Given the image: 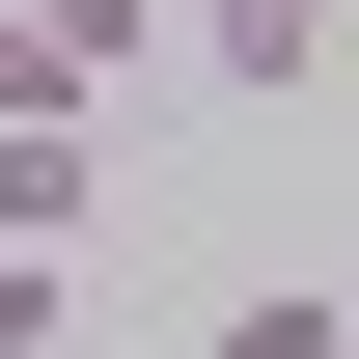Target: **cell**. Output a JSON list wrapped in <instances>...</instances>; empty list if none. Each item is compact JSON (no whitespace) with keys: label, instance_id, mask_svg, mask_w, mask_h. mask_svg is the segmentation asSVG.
Wrapping results in <instances>:
<instances>
[{"label":"cell","instance_id":"obj_2","mask_svg":"<svg viewBox=\"0 0 359 359\" xmlns=\"http://www.w3.org/2000/svg\"><path fill=\"white\" fill-rule=\"evenodd\" d=\"M83 222H111V138H0V249L55 276V249H83Z\"/></svg>","mask_w":359,"mask_h":359},{"label":"cell","instance_id":"obj_1","mask_svg":"<svg viewBox=\"0 0 359 359\" xmlns=\"http://www.w3.org/2000/svg\"><path fill=\"white\" fill-rule=\"evenodd\" d=\"M166 55H194V83H249V111H276V83H332L359 28H332V0H166Z\"/></svg>","mask_w":359,"mask_h":359},{"label":"cell","instance_id":"obj_3","mask_svg":"<svg viewBox=\"0 0 359 359\" xmlns=\"http://www.w3.org/2000/svg\"><path fill=\"white\" fill-rule=\"evenodd\" d=\"M0 138H111V83H83V55L28 28V0H0Z\"/></svg>","mask_w":359,"mask_h":359},{"label":"cell","instance_id":"obj_5","mask_svg":"<svg viewBox=\"0 0 359 359\" xmlns=\"http://www.w3.org/2000/svg\"><path fill=\"white\" fill-rule=\"evenodd\" d=\"M0 359H83V276H28V249H0Z\"/></svg>","mask_w":359,"mask_h":359},{"label":"cell","instance_id":"obj_4","mask_svg":"<svg viewBox=\"0 0 359 359\" xmlns=\"http://www.w3.org/2000/svg\"><path fill=\"white\" fill-rule=\"evenodd\" d=\"M222 359H359V332H332V276H249V304H222Z\"/></svg>","mask_w":359,"mask_h":359}]
</instances>
